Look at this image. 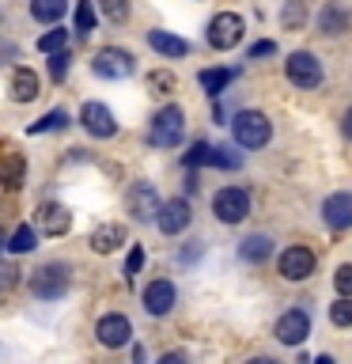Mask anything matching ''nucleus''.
<instances>
[{
  "label": "nucleus",
  "mask_w": 352,
  "mask_h": 364,
  "mask_svg": "<svg viewBox=\"0 0 352 364\" xmlns=\"http://www.w3.org/2000/svg\"><path fill=\"white\" fill-rule=\"evenodd\" d=\"M243 34H246L243 16H238V11H220V16H212L209 31H204V38H209L212 50L227 53V50H235V46L243 42Z\"/></svg>",
  "instance_id": "4"
},
{
  "label": "nucleus",
  "mask_w": 352,
  "mask_h": 364,
  "mask_svg": "<svg viewBox=\"0 0 352 364\" xmlns=\"http://www.w3.org/2000/svg\"><path fill=\"white\" fill-rule=\"evenodd\" d=\"M65 125H68V114L65 110H50V114H45V118H38V122H34L31 125V136H38V133H53V129H65Z\"/></svg>",
  "instance_id": "29"
},
{
  "label": "nucleus",
  "mask_w": 352,
  "mask_h": 364,
  "mask_svg": "<svg viewBox=\"0 0 352 364\" xmlns=\"http://www.w3.org/2000/svg\"><path fill=\"white\" fill-rule=\"evenodd\" d=\"M182 164H186L189 171H193V167H212V144H209V141H193L189 152L182 156Z\"/></svg>",
  "instance_id": "28"
},
{
  "label": "nucleus",
  "mask_w": 352,
  "mask_h": 364,
  "mask_svg": "<svg viewBox=\"0 0 352 364\" xmlns=\"http://www.w3.org/2000/svg\"><path fill=\"white\" fill-rule=\"evenodd\" d=\"M175 304H178V289H175L170 281H163V277L152 281V284L144 289V311H148V315L159 318V315H167Z\"/></svg>",
  "instance_id": "15"
},
{
  "label": "nucleus",
  "mask_w": 352,
  "mask_h": 364,
  "mask_svg": "<svg viewBox=\"0 0 352 364\" xmlns=\"http://www.w3.org/2000/svg\"><path fill=\"white\" fill-rule=\"evenodd\" d=\"M38 247V232H34L31 224H19L16 232L8 235V250L11 255H27V250H34Z\"/></svg>",
  "instance_id": "25"
},
{
  "label": "nucleus",
  "mask_w": 352,
  "mask_h": 364,
  "mask_svg": "<svg viewBox=\"0 0 352 364\" xmlns=\"http://www.w3.org/2000/svg\"><path fill=\"white\" fill-rule=\"evenodd\" d=\"M322 220H326V228H334V232L352 228V193L348 190H337L322 201Z\"/></svg>",
  "instance_id": "12"
},
{
  "label": "nucleus",
  "mask_w": 352,
  "mask_h": 364,
  "mask_svg": "<svg viewBox=\"0 0 352 364\" xmlns=\"http://www.w3.org/2000/svg\"><path fill=\"white\" fill-rule=\"evenodd\" d=\"M79 122H84V129H87L91 136H99V141H106V136L118 133V122H114L110 107H102V102H84Z\"/></svg>",
  "instance_id": "13"
},
{
  "label": "nucleus",
  "mask_w": 352,
  "mask_h": 364,
  "mask_svg": "<svg viewBox=\"0 0 352 364\" xmlns=\"http://www.w3.org/2000/svg\"><path fill=\"white\" fill-rule=\"evenodd\" d=\"M307 23V4L303 0H288V4L280 8V27L284 31H299Z\"/></svg>",
  "instance_id": "26"
},
{
  "label": "nucleus",
  "mask_w": 352,
  "mask_h": 364,
  "mask_svg": "<svg viewBox=\"0 0 352 364\" xmlns=\"http://www.w3.org/2000/svg\"><path fill=\"white\" fill-rule=\"evenodd\" d=\"M307 334H311V315L303 311V307H288L280 318H277V341L280 346H303Z\"/></svg>",
  "instance_id": "9"
},
{
  "label": "nucleus",
  "mask_w": 352,
  "mask_h": 364,
  "mask_svg": "<svg viewBox=\"0 0 352 364\" xmlns=\"http://www.w3.org/2000/svg\"><path fill=\"white\" fill-rule=\"evenodd\" d=\"M91 73L102 76V80H125L136 73V61L129 50H118V46H106V50H99L91 57Z\"/></svg>",
  "instance_id": "6"
},
{
  "label": "nucleus",
  "mask_w": 352,
  "mask_h": 364,
  "mask_svg": "<svg viewBox=\"0 0 352 364\" xmlns=\"http://www.w3.org/2000/svg\"><path fill=\"white\" fill-rule=\"evenodd\" d=\"M284 76H288V84L311 91V87H318L326 80V68H322V61H318L311 50H292L288 57H284Z\"/></svg>",
  "instance_id": "3"
},
{
  "label": "nucleus",
  "mask_w": 352,
  "mask_h": 364,
  "mask_svg": "<svg viewBox=\"0 0 352 364\" xmlns=\"http://www.w3.org/2000/svg\"><path fill=\"white\" fill-rule=\"evenodd\" d=\"M121 243H125V228L121 224H102V228L91 232V250H95V255H114Z\"/></svg>",
  "instance_id": "20"
},
{
  "label": "nucleus",
  "mask_w": 352,
  "mask_h": 364,
  "mask_svg": "<svg viewBox=\"0 0 352 364\" xmlns=\"http://www.w3.org/2000/svg\"><path fill=\"white\" fill-rule=\"evenodd\" d=\"M159 364H189V360L182 357V353H163V357H159Z\"/></svg>",
  "instance_id": "41"
},
{
  "label": "nucleus",
  "mask_w": 352,
  "mask_h": 364,
  "mask_svg": "<svg viewBox=\"0 0 352 364\" xmlns=\"http://www.w3.org/2000/svg\"><path fill=\"white\" fill-rule=\"evenodd\" d=\"M68 289V266L61 262H45L31 273V296H38V300H57Z\"/></svg>",
  "instance_id": "7"
},
{
  "label": "nucleus",
  "mask_w": 352,
  "mask_h": 364,
  "mask_svg": "<svg viewBox=\"0 0 352 364\" xmlns=\"http://www.w3.org/2000/svg\"><path fill=\"white\" fill-rule=\"evenodd\" d=\"M38 228L45 235H65L68 228H72V213H68L65 205H57V201H45L38 209Z\"/></svg>",
  "instance_id": "17"
},
{
  "label": "nucleus",
  "mask_w": 352,
  "mask_h": 364,
  "mask_svg": "<svg viewBox=\"0 0 352 364\" xmlns=\"http://www.w3.org/2000/svg\"><path fill=\"white\" fill-rule=\"evenodd\" d=\"M277 269H280L284 281H307L314 273V250L311 247H288V250H280Z\"/></svg>",
  "instance_id": "8"
},
{
  "label": "nucleus",
  "mask_w": 352,
  "mask_h": 364,
  "mask_svg": "<svg viewBox=\"0 0 352 364\" xmlns=\"http://www.w3.org/2000/svg\"><path fill=\"white\" fill-rule=\"evenodd\" d=\"M238 255H243L246 262H258V266H261V262L273 255V239H269V235H250V239H243Z\"/></svg>",
  "instance_id": "24"
},
{
  "label": "nucleus",
  "mask_w": 352,
  "mask_h": 364,
  "mask_svg": "<svg viewBox=\"0 0 352 364\" xmlns=\"http://www.w3.org/2000/svg\"><path fill=\"white\" fill-rule=\"evenodd\" d=\"M329 323L334 326H352V296H337L329 304Z\"/></svg>",
  "instance_id": "31"
},
{
  "label": "nucleus",
  "mask_w": 352,
  "mask_h": 364,
  "mask_svg": "<svg viewBox=\"0 0 352 364\" xmlns=\"http://www.w3.org/2000/svg\"><path fill=\"white\" fill-rule=\"evenodd\" d=\"M348 23H352V11H348V4H341V0H326V4L318 8V31L329 34V38L345 34Z\"/></svg>",
  "instance_id": "14"
},
{
  "label": "nucleus",
  "mask_w": 352,
  "mask_h": 364,
  "mask_svg": "<svg viewBox=\"0 0 352 364\" xmlns=\"http://www.w3.org/2000/svg\"><path fill=\"white\" fill-rule=\"evenodd\" d=\"M341 136H345V141L352 144V107H348L345 114H341Z\"/></svg>",
  "instance_id": "40"
},
{
  "label": "nucleus",
  "mask_w": 352,
  "mask_h": 364,
  "mask_svg": "<svg viewBox=\"0 0 352 364\" xmlns=\"http://www.w3.org/2000/svg\"><path fill=\"white\" fill-rule=\"evenodd\" d=\"M99 4H102V11H106V19H114V23L129 19V0H99Z\"/></svg>",
  "instance_id": "33"
},
{
  "label": "nucleus",
  "mask_w": 352,
  "mask_h": 364,
  "mask_svg": "<svg viewBox=\"0 0 352 364\" xmlns=\"http://www.w3.org/2000/svg\"><path fill=\"white\" fill-rule=\"evenodd\" d=\"M182 133H186V114H182V107H175V102H167L163 110H155L148 141H152L155 148H178Z\"/></svg>",
  "instance_id": "2"
},
{
  "label": "nucleus",
  "mask_w": 352,
  "mask_h": 364,
  "mask_svg": "<svg viewBox=\"0 0 352 364\" xmlns=\"http://www.w3.org/2000/svg\"><path fill=\"white\" fill-rule=\"evenodd\" d=\"M148 46L159 53V57H186L189 53V42L178 38L170 31H148Z\"/></svg>",
  "instance_id": "18"
},
{
  "label": "nucleus",
  "mask_w": 352,
  "mask_h": 364,
  "mask_svg": "<svg viewBox=\"0 0 352 364\" xmlns=\"http://www.w3.org/2000/svg\"><path fill=\"white\" fill-rule=\"evenodd\" d=\"M19 284V269L11 262H0V292H11Z\"/></svg>",
  "instance_id": "37"
},
{
  "label": "nucleus",
  "mask_w": 352,
  "mask_h": 364,
  "mask_svg": "<svg viewBox=\"0 0 352 364\" xmlns=\"http://www.w3.org/2000/svg\"><path fill=\"white\" fill-rule=\"evenodd\" d=\"M23 178H27V159H23L19 152H4V156H0V186L19 190Z\"/></svg>",
  "instance_id": "19"
},
{
  "label": "nucleus",
  "mask_w": 352,
  "mask_h": 364,
  "mask_svg": "<svg viewBox=\"0 0 352 364\" xmlns=\"http://www.w3.org/2000/svg\"><path fill=\"white\" fill-rule=\"evenodd\" d=\"M148 87H152V91H159V95H167V91H175V76L159 68V73H152V76H148Z\"/></svg>",
  "instance_id": "35"
},
{
  "label": "nucleus",
  "mask_w": 352,
  "mask_h": 364,
  "mask_svg": "<svg viewBox=\"0 0 352 364\" xmlns=\"http://www.w3.org/2000/svg\"><path fill=\"white\" fill-rule=\"evenodd\" d=\"M50 76L65 80L68 76V53H50Z\"/></svg>",
  "instance_id": "39"
},
{
  "label": "nucleus",
  "mask_w": 352,
  "mask_h": 364,
  "mask_svg": "<svg viewBox=\"0 0 352 364\" xmlns=\"http://www.w3.org/2000/svg\"><path fill=\"white\" fill-rule=\"evenodd\" d=\"M235 76H238L235 68H201V73H197V80H201V87L209 91L212 99H216V95H224V91H227V84H231Z\"/></svg>",
  "instance_id": "22"
},
{
  "label": "nucleus",
  "mask_w": 352,
  "mask_h": 364,
  "mask_svg": "<svg viewBox=\"0 0 352 364\" xmlns=\"http://www.w3.org/2000/svg\"><path fill=\"white\" fill-rule=\"evenodd\" d=\"M246 364H277L273 357H254V360H246Z\"/></svg>",
  "instance_id": "43"
},
{
  "label": "nucleus",
  "mask_w": 352,
  "mask_h": 364,
  "mask_svg": "<svg viewBox=\"0 0 352 364\" xmlns=\"http://www.w3.org/2000/svg\"><path fill=\"white\" fill-rule=\"evenodd\" d=\"M38 50L42 53H65L68 50V31H45L38 38Z\"/></svg>",
  "instance_id": "32"
},
{
  "label": "nucleus",
  "mask_w": 352,
  "mask_h": 364,
  "mask_svg": "<svg viewBox=\"0 0 352 364\" xmlns=\"http://www.w3.org/2000/svg\"><path fill=\"white\" fill-rule=\"evenodd\" d=\"M334 289H337V296H352V262L337 266V273H334Z\"/></svg>",
  "instance_id": "34"
},
{
  "label": "nucleus",
  "mask_w": 352,
  "mask_h": 364,
  "mask_svg": "<svg viewBox=\"0 0 352 364\" xmlns=\"http://www.w3.org/2000/svg\"><path fill=\"white\" fill-rule=\"evenodd\" d=\"M95 334H99V341L106 349H121V346H129V338H133V323L125 315H102L99 318V326H95Z\"/></svg>",
  "instance_id": "11"
},
{
  "label": "nucleus",
  "mask_w": 352,
  "mask_h": 364,
  "mask_svg": "<svg viewBox=\"0 0 352 364\" xmlns=\"http://www.w3.org/2000/svg\"><path fill=\"white\" fill-rule=\"evenodd\" d=\"M159 193L152 182H136V186L129 190V213L136 216V220H152V216H159Z\"/></svg>",
  "instance_id": "16"
},
{
  "label": "nucleus",
  "mask_w": 352,
  "mask_h": 364,
  "mask_svg": "<svg viewBox=\"0 0 352 364\" xmlns=\"http://www.w3.org/2000/svg\"><path fill=\"white\" fill-rule=\"evenodd\" d=\"M193 220V213H189V201L186 198H170L159 205V216H155V224H159V232L163 235H182L189 228Z\"/></svg>",
  "instance_id": "10"
},
{
  "label": "nucleus",
  "mask_w": 352,
  "mask_h": 364,
  "mask_svg": "<svg viewBox=\"0 0 352 364\" xmlns=\"http://www.w3.org/2000/svg\"><path fill=\"white\" fill-rule=\"evenodd\" d=\"M65 11H68V0H31V16L38 23H57L65 19Z\"/></svg>",
  "instance_id": "23"
},
{
  "label": "nucleus",
  "mask_w": 352,
  "mask_h": 364,
  "mask_svg": "<svg viewBox=\"0 0 352 364\" xmlns=\"http://www.w3.org/2000/svg\"><path fill=\"white\" fill-rule=\"evenodd\" d=\"M212 167H220V171H238V167H243V156H238L235 148H227V144H220V148L212 144Z\"/></svg>",
  "instance_id": "30"
},
{
  "label": "nucleus",
  "mask_w": 352,
  "mask_h": 364,
  "mask_svg": "<svg viewBox=\"0 0 352 364\" xmlns=\"http://www.w3.org/2000/svg\"><path fill=\"white\" fill-rule=\"evenodd\" d=\"M311 364H337V360H334V357H329V353H318V357H314Z\"/></svg>",
  "instance_id": "42"
},
{
  "label": "nucleus",
  "mask_w": 352,
  "mask_h": 364,
  "mask_svg": "<svg viewBox=\"0 0 352 364\" xmlns=\"http://www.w3.org/2000/svg\"><path fill=\"white\" fill-rule=\"evenodd\" d=\"M273 53H277V42H273V38H261V42H254V46L246 50V61H261V57H273Z\"/></svg>",
  "instance_id": "36"
},
{
  "label": "nucleus",
  "mask_w": 352,
  "mask_h": 364,
  "mask_svg": "<svg viewBox=\"0 0 352 364\" xmlns=\"http://www.w3.org/2000/svg\"><path fill=\"white\" fill-rule=\"evenodd\" d=\"M8 247V235H4V228H0V250H4Z\"/></svg>",
  "instance_id": "44"
},
{
  "label": "nucleus",
  "mask_w": 352,
  "mask_h": 364,
  "mask_svg": "<svg viewBox=\"0 0 352 364\" xmlns=\"http://www.w3.org/2000/svg\"><path fill=\"white\" fill-rule=\"evenodd\" d=\"M8 91H11V99H16V102H31V99H38V76H34L31 68H16V73H11Z\"/></svg>",
  "instance_id": "21"
},
{
  "label": "nucleus",
  "mask_w": 352,
  "mask_h": 364,
  "mask_svg": "<svg viewBox=\"0 0 352 364\" xmlns=\"http://www.w3.org/2000/svg\"><path fill=\"white\" fill-rule=\"evenodd\" d=\"M295 364H311V360H307V357H299V360H295Z\"/></svg>",
  "instance_id": "45"
},
{
  "label": "nucleus",
  "mask_w": 352,
  "mask_h": 364,
  "mask_svg": "<svg viewBox=\"0 0 352 364\" xmlns=\"http://www.w3.org/2000/svg\"><path fill=\"white\" fill-rule=\"evenodd\" d=\"M212 213H216V220H220V224H243L250 216V190H243V186L216 190Z\"/></svg>",
  "instance_id": "5"
},
{
  "label": "nucleus",
  "mask_w": 352,
  "mask_h": 364,
  "mask_svg": "<svg viewBox=\"0 0 352 364\" xmlns=\"http://www.w3.org/2000/svg\"><path fill=\"white\" fill-rule=\"evenodd\" d=\"M95 23H99L95 0H76V34H91Z\"/></svg>",
  "instance_id": "27"
},
{
  "label": "nucleus",
  "mask_w": 352,
  "mask_h": 364,
  "mask_svg": "<svg viewBox=\"0 0 352 364\" xmlns=\"http://www.w3.org/2000/svg\"><path fill=\"white\" fill-rule=\"evenodd\" d=\"M141 266H144V247L136 243V247L129 250V258H125V277H136V273H141Z\"/></svg>",
  "instance_id": "38"
},
{
  "label": "nucleus",
  "mask_w": 352,
  "mask_h": 364,
  "mask_svg": "<svg viewBox=\"0 0 352 364\" xmlns=\"http://www.w3.org/2000/svg\"><path fill=\"white\" fill-rule=\"evenodd\" d=\"M231 136H235V144L238 148H265L273 141V122H269V114H261V110H238L235 118H231Z\"/></svg>",
  "instance_id": "1"
}]
</instances>
